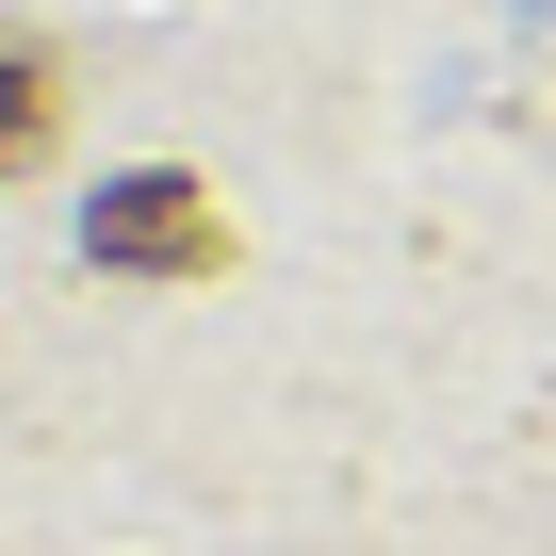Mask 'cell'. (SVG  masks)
<instances>
[{"label": "cell", "instance_id": "obj_1", "mask_svg": "<svg viewBox=\"0 0 556 556\" xmlns=\"http://www.w3.org/2000/svg\"><path fill=\"white\" fill-rule=\"evenodd\" d=\"M229 229H213V197L197 180H115L99 197V262H213Z\"/></svg>", "mask_w": 556, "mask_h": 556}, {"label": "cell", "instance_id": "obj_2", "mask_svg": "<svg viewBox=\"0 0 556 556\" xmlns=\"http://www.w3.org/2000/svg\"><path fill=\"white\" fill-rule=\"evenodd\" d=\"M50 115H66V66H50V34H17V17H0V180L50 148Z\"/></svg>", "mask_w": 556, "mask_h": 556}]
</instances>
